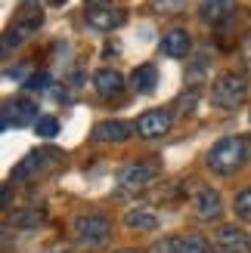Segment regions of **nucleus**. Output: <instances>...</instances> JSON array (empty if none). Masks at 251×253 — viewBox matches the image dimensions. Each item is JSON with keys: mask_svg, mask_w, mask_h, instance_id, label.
I'll return each instance as SVG.
<instances>
[{"mask_svg": "<svg viewBox=\"0 0 251 253\" xmlns=\"http://www.w3.org/2000/svg\"><path fill=\"white\" fill-rule=\"evenodd\" d=\"M34 133L41 136V139H56L59 136V121L53 115H41L37 124H34Z\"/></svg>", "mask_w": 251, "mask_h": 253, "instance_id": "nucleus-19", "label": "nucleus"}, {"mask_svg": "<svg viewBox=\"0 0 251 253\" xmlns=\"http://www.w3.org/2000/svg\"><path fill=\"white\" fill-rule=\"evenodd\" d=\"M127 12L124 9H115V6H96V9H87V25L96 31H115L124 25Z\"/></svg>", "mask_w": 251, "mask_h": 253, "instance_id": "nucleus-12", "label": "nucleus"}, {"mask_svg": "<svg viewBox=\"0 0 251 253\" xmlns=\"http://www.w3.org/2000/svg\"><path fill=\"white\" fill-rule=\"evenodd\" d=\"M47 84H50L47 74H34V78L25 81V86H28V90H47Z\"/></svg>", "mask_w": 251, "mask_h": 253, "instance_id": "nucleus-23", "label": "nucleus"}, {"mask_svg": "<svg viewBox=\"0 0 251 253\" xmlns=\"http://www.w3.org/2000/svg\"><path fill=\"white\" fill-rule=\"evenodd\" d=\"M233 213H236L239 219H248V222H251V185L242 188V192L236 195V201H233Z\"/></svg>", "mask_w": 251, "mask_h": 253, "instance_id": "nucleus-20", "label": "nucleus"}, {"mask_svg": "<svg viewBox=\"0 0 251 253\" xmlns=\"http://www.w3.org/2000/svg\"><path fill=\"white\" fill-rule=\"evenodd\" d=\"M192 210H195V219L202 222H214L220 213H223V198L217 188H195V198H192Z\"/></svg>", "mask_w": 251, "mask_h": 253, "instance_id": "nucleus-6", "label": "nucleus"}, {"mask_svg": "<svg viewBox=\"0 0 251 253\" xmlns=\"http://www.w3.org/2000/svg\"><path fill=\"white\" fill-rule=\"evenodd\" d=\"M130 86H133L136 93H143V96L155 93V86H158V68L152 65V62H143L140 68H133V74H130Z\"/></svg>", "mask_w": 251, "mask_h": 253, "instance_id": "nucleus-16", "label": "nucleus"}, {"mask_svg": "<svg viewBox=\"0 0 251 253\" xmlns=\"http://www.w3.org/2000/svg\"><path fill=\"white\" fill-rule=\"evenodd\" d=\"M248 93V81L236 71H223L211 86V102L217 108H236Z\"/></svg>", "mask_w": 251, "mask_h": 253, "instance_id": "nucleus-4", "label": "nucleus"}, {"mask_svg": "<svg viewBox=\"0 0 251 253\" xmlns=\"http://www.w3.org/2000/svg\"><path fill=\"white\" fill-rule=\"evenodd\" d=\"M71 235L74 241H78L81 247H103L109 241L112 235V222L109 216H103V213H81V216H74L71 222Z\"/></svg>", "mask_w": 251, "mask_h": 253, "instance_id": "nucleus-2", "label": "nucleus"}, {"mask_svg": "<svg viewBox=\"0 0 251 253\" xmlns=\"http://www.w3.org/2000/svg\"><path fill=\"white\" fill-rule=\"evenodd\" d=\"M50 3H53V6H59V3H65V0H50Z\"/></svg>", "mask_w": 251, "mask_h": 253, "instance_id": "nucleus-26", "label": "nucleus"}, {"mask_svg": "<svg viewBox=\"0 0 251 253\" xmlns=\"http://www.w3.org/2000/svg\"><path fill=\"white\" fill-rule=\"evenodd\" d=\"M158 176H161V164L152 161V158H143V161L127 164V167L118 173V185H121V192H140V188L152 185Z\"/></svg>", "mask_w": 251, "mask_h": 253, "instance_id": "nucleus-3", "label": "nucleus"}, {"mask_svg": "<svg viewBox=\"0 0 251 253\" xmlns=\"http://www.w3.org/2000/svg\"><path fill=\"white\" fill-rule=\"evenodd\" d=\"M37 105L31 99H16V102H6L3 105V130L9 126H28V124H37Z\"/></svg>", "mask_w": 251, "mask_h": 253, "instance_id": "nucleus-7", "label": "nucleus"}, {"mask_svg": "<svg viewBox=\"0 0 251 253\" xmlns=\"http://www.w3.org/2000/svg\"><path fill=\"white\" fill-rule=\"evenodd\" d=\"M41 161H44V155H37V151H31V155H25L22 158V164L16 170H12V179H28V176L41 167Z\"/></svg>", "mask_w": 251, "mask_h": 253, "instance_id": "nucleus-18", "label": "nucleus"}, {"mask_svg": "<svg viewBox=\"0 0 251 253\" xmlns=\"http://www.w3.org/2000/svg\"><path fill=\"white\" fill-rule=\"evenodd\" d=\"M245 161H248L245 136H223V139H217V142L208 148V158H205L208 170L217 173V176H233L239 167H245Z\"/></svg>", "mask_w": 251, "mask_h": 253, "instance_id": "nucleus-1", "label": "nucleus"}, {"mask_svg": "<svg viewBox=\"0 0 251 253\" xmlns=\"http://www.w3.org/2000/svg\"><path fill=\"white\" fill-rule=\"evenodd\" d=\"M124 225H127L130 232H155L158 229V213L152 207H130V210H124Z\"/></svg>", "mask_w": 251, "mask_h": 253, "instance_id": "nucleus-14", "label": "nucleus"}, {"mask_svg": "<svg viewBox=\"0 0 251 253\" xmlns=\"http://www.w3.org/2000/svg\"><path fill=\"white\" fill-rule=\"evenodd\" d=\"M90 84H93L96 96H103V99H115L124 90V78H121L115 68H99V71H93Z\"/></svg>", "mask_w": 251, "mask_h": 253, "instance_id": "nucleus-13", "label": "nucleus"}, {"mask_svg": "<svg viewBox=\"0 0 251 253\" xmlns=\"http://www.w3.org/2000/svg\"><path fill=\"white\" fill-rule=\"evenodd\" d=\"M25 41V37H22V28H16V31H6V41H3V53H9V49L12 46H19Z\"/></svg>", "mask_w": 251, "mask_h": 253, "instance_id": "nucleus-22", "label": "nucleus"}, {"mask_svg": "<svg viewBox=\"0 0 251 253\" xmlns=\"http://www.w3.org/2000/svg\"><path fill=\"white\" fill-rule=\"evenodd\" d=\"M47 216H44V210H16V213H12V216H9V222L12 225H16V229H37V225H41Z\"/></svg>", "mask_w": 251, "mask_h": 253, "instance_id": "nucleus-17", "label": "nucleus"}, {"mask_svg": "<svg viewBox=\"0 0 251 253\" xmlns=\"http://www.w3.org/2000/svg\"><path fill=\"white\" fill-rule=\"evenodd\" d=\"M248 121H251V115H248Z\"/></svg>", "mask_w": 251, "mask_h": 253, "instance_id": "nucleus-27", "label": "nucleus"}, {"mask_svg": "<svg viewBox=\"0 0 251 253\" xmlns=\"http://www.w3.org/2000/svg\"><path fill=\"white\" fill-rule=\"evenodd\" d=\"M161 53L168 59H186L192 53V34L186 28H171L161 37Z\"/></svg>", "mask_w": 251, "mask_h": 253, "instance_id": "nucleus-10", "label": "nucleus"}, {"mask_svg": "<svg viewBox=\"0 0 251 253\" xmlns=\"http://www.w3.org/2000/svg\"><path fill=\"white\" fill-rule=\"evenodd\" d=\"M214 241H217V247L230 250V253H236V250H248V247H251V238L239 229V225H220L217 235H214Z\"/></svg>", "mask_w": 251, "mask_h": 253, "instance_id": "nucleus-15", "label": "nucleus"}, {"mask_svg": "<svg viewBox=\"0 0 251 253\" xmlns=\"http://www.w3.org/2000/svg\"><path fill=\"white\" fill-rule=\"evenodd\" d=\"M171 126H174V111L171 108H152V111H146V115H140L136 133L143 139H161V136L171 133Z\"/></svg>", "mask_w": 251, "mask_h": 253, "instance_id": "nucleus-5", "label": "nucleus"}, {"mask_svg": "<svg viewBox=\"0 0 251 253\" xmlns=\"http://www.w3.org/2000/svg\"><path fill=\"white\" fill-rule=\"evenodd\" d=\"M158 253H214L211 241L202 235H174L158 244Z\"/></svg>", "mask_w": 251, "mask_h": 253, "instance_id": "nucleus-8", "label": "nucleus"}, {"mask_svg": "<svg viewBox=\"0 0 251 253\" xmlns=\"http://www.w3.org/2000/svg\"><path fill=\"white\" fill-rule=\"evenodd\" d=\"M186 3L189 0H152V9L155 12H180V9H186Z\"/></svg>", "mask_w": 251, "mask_h": 253, "instance_id": "nucleus-21", "label": "nucleus"}, {"mask_svg": "<svg viewBox=\"0 0 251 253\" xmlns=\"http://www.w3.org/2000/svg\"><path fill=\"white\" fill-rule=\"evenodd\" d=\"M115 253H140V250H130V247H127V250H115Z\"/></svg>", "mask_w": 251, "mask_h": 253, "instance_id": "nucleus-25", "label": "nucleus"}, {"mask_svg": "<svg viewBox=\"0 0 251 253\" xmlns=\"http://www.w3.org/2000/svg\"><path fill=\"white\" fill-rule=\"evenodd\" d=\"M96 6H109V0H87V9H96Z\"/></svg>", "mask_w": 251, "mask_h": 253, "instance_id": "nucleus-24", "label": "nucleus"}, {"mask_svg": "<svg viewBox=\"0 0 251 253\" xmlns=\"http://www.w3.org/2000/svg\"><path fill=\"white\" fill-rule=\"evenodd\" d=\"M136 130V124H127V121H115V118H109V121H99L93 126V139L96 142H127V139L133 136Z\"/></svg>", "mask_w": 251, "mask_h": 253, "instance_id": "nucleus-9", "label": "nucleus"}, {"mask_svg": "<svg viewBox=\"0 0 251 253\" xmlns=\"http://www.w3.org/2000/svg\"><path fill=\"white\" fill-rule=\"evenodd\" d=\"M239 0H202L198 3V19L205 25H223L227 19H233Z\"/></svg>", "mask_w": 251, "mask_h": 253, "instance_id": "nucleus-11", "label": "nucleus"}]
</instances>
